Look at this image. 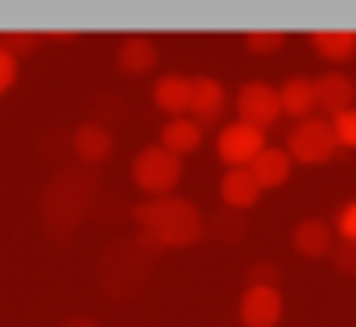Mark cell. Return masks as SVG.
I'll list each match as a JSON object with an SVG mask.
<instances>
[{
    "label": "cell",
    "instance_id": "d6986e66",
    "mask_svg": "<svg viewBox=\"0 0 356 327\" xmlns=\"http://www.w3.org/2000/svg\"><path fill=\"white\" fill-rule=\"evenodd\" d=\"M290 166H294V162H290V154H286V150H266V154L249 166V170H253L257 186L266 191V186H282V182L290 178Z\"/></svg>",
    "mask_w": 356,
    "mask_h": 327
},
{
    "label": "cell",
    "instance_id": "8992f818",
    "mask_svg": "<svg viewBox=\"0 0 356 327\" xmlns=\"http://www.w3.org/2000/svg\"><path fill=\"white\" fill-rule=\"evenodd\" d=\"M266 150H269L266 145V129H253V125H245V120L224 125L220 137H216V154L224 158L228 170H249Z\"/></svg>",
    "mask_w": 356,
    "mask_h": 327
},
{
    "label": "cell",
    "instance_id": "8fae6325",
    "mask_svg": "<svg viewBox=\"0 0 356 327\" xmlns=\"http://www.w3.org/2000/svg\"><path fill=\"white\" fill-rule=\"evenodd\" d=\"M71 150H75L79 166H99V162H108V158H112L116 137H112V129H108V125L88 120V125H79V129L71 133Z\"/></svg>",
    "mask_w": 356,
    "mask_h": 327
},
{
    "label": "cell",
    "instance_id": "9a60e30c",
    "mask_svg": "<svg viewBox=\"0 0 356 327\" xmlns=\"http://www.w3.org/2000/svg\"><path fill=\"white\" fill-rule=\"evenodd\" d=\"M116 67H120L124 75H149V71L158 67V46H154V38H124V42L116 46Z\"/></svg>",
    "mask_w": 356,
    "mask_h": 327
},
{
    "label": "cell",
    "instance_id": "cb8c5ba5",
    "mask_svg": "<svg viewBox=\"0 0 356 327\" xmlns=\"http://www.w3.org/2000/svg\"><path fill=\"white\" fill-rule=\"evenodd\" d=\"M0 42H4V46H8V54L17 58V54H33V50H38V42H42V33L13 29V33H0Z\"/></svg>",
    "mask_w": 356,
    "mask_h": 327
},
{
    "label": "cell",
    "instance_id": "30bf717a",
    "mask_svg": "<svg viewBox=\"0 0 356 327\" xmlns=\"http://www.w3.org/2000/svg\"><path fill=\"white\" fill-rule=\"evenodd\" d=\"M290 245H294L298 257H311V261L332 257V248H336V224H327V220H319V216H307L302 224H294Z\"/></svg>",
    "mask_w": 356,
    "mask_h": 327
},
{
    "label": "cell",
    "instance_id": "5bb4252c",
    "mask_svg": "<svg viewBox=\"0 0 356 327\" xmlns=\"http://www.w3.org/2000/svg\"><path fill=\"white\" fill-rule=\"evenodd\" d=\"M277 99H282V116H294V125L307 120V116H315V79L290 75L277 87Z\"/></svg>",
    "mask_w": 356,
    "mask_h": 327
},
{
    "label": "cell",
    "instance_id": "f546056e",
    "mask_svg": "<svg viewBox=\"0 0 356 327\" xmlns=\"http://www.w3.org/2000/svg\"><path fill=\"white\" fill-rule=\"evenodd\" d=\"M63 327H99L95 319H88V315H75V319H67Z\"/></svg>",
    "mask_w": 356,
    "mask_h": 327
},
{
    "label": "cell",
    "instance_id": "7a4b0ae2",
    "mask_svg": "<svg viewBox=\"0 0 356 327\" xmlns=\"http://www.w3.org/2000/svg\"><path fill=\"white\" fill-rule=\"evenodd\" d=\"M129 216H133V224L141 228V237L158 248V253H162V248H186L207 232L203 212H199L191 199H178V195L145 199V203H137Z\"/></svg>",
    "mask_w": 356,
    "mask_h": 327
},
{
    "label": "cell",
    "instance_id": "e0dca14e",
    "mask_svg": "<svg viewBox=\"0 0 356 327\" xmlns=\"http://www.w3.org/2000/svg\"><path fill=\"white\" fill-rule=\"evenodd\" d=\"M199 141H203V129H199L191 116H175V120H166V125H162V150H170L175 158L195 154V150H199Z\"/></svg>",
    "mask_w": 356,
    "mask_h": 327
},
{
    "label": "cell",
    "instance_id": "d4e9b609",
    "mask_svg": "<svg viewBox=\"0 0 356 327\" xmlns=\"http://www.w3.org/2000/svg\"><path fill=\"white\" fill-rule=\"evenodd\" d=\"M332 265H336L344 278H356V241H336V248H332Z\"/></svg>",
    "mask_w": 356,
    "mask_h": 327
},
{
    "label": "cell",
    "instance_id": "277c9868",
    "mask_svg": "<svg viewBox=\"0 0 356 327\" xmlns=\"http://www.w3.org/2000/svg\"><path fill=\"white\" fill-rule=\"evenodd\" d=\"M286 154L290 162H302V166H323L340 154V141H336V129L327 116H307L298 120L290 133H286Z\"/></svg>",
    "mask_w": 356,
    "mask_h": 327
},
{
    "label": "cell",
    "instance_id": "ac0fdd59",
    "mask_svg": "<svg viewBox=\"0 0 356 327\" xmlns=\"http://www.w3.org/2000/svg\"><path fill=\"white\" fill-rule=\"evenodd\" d=\"M154 99H158L162 112H170V120L186 116L191 112V79L186 75H162L158 87H154Z\"/></svg>",
    "mask_w": 356,
    "mask_h": 327
},
{
    "label": "cell",
    "instance_id": "603a6c76",
    "mask_svg": "<svg viewBox=\"0 0 356 327\" xmlns=\"http://www.w3.org/2000/svg\"><path fill=\"white\" fill-rule=\"evenodd\" d=\"M332 129H336L340 150H356V108L340 112V116H332Z\"/></svg>",
    "mask_w": 356,
    "mask_h": 327
},
{
    "label": "cell",
    "instance_id": "52a82bcc",
    "mask_svg": "<svg viewBox=\"0 0 356 327\" xmlns=\"http://www.w3.org/2000/svg\"><path fill=\"white\" fill-rule=\"evenodd\" d=\"M236 112H241V120L245 125H253V129H269L277 116H282V99H277V87H269V83L253 79L241 87V95H236Z\"/></svg>",
    "mask_w": 356,
    "mask_h": 327
},
{
    "label": "cell",
    "instance_id": "ffe728a7",
    "mask_svg": "<svg viewBox=\"0 0 356 327\" xmlns=\"http://www.w3.org/2000/svg\"><path fill=\"white\" fill-rule=\"evenodd\" d=\"M207 232H211L220 245H241V241L249 237V216H241V212L224 207V212H216V216L207 220Z\"/></svg>",
    "mask_w": 356,
    "mask_h": 327
},
{
    "label": "cell",
    "instance_id": "5b68a950",
    "mask_svg": "<svg viewBox=\"0 0 356 327\" xmlns=\"http://www.w3.org/2000/svg\"><path fill=\"white\" fill-rule=\"evenodd\" d=\"M178 178H182V158H175V154L162 150V145L141 150L137 162H133V182H137L149 199H166L178 186Z\"/></svg>",
    "mask_w": 356,
    "mask_h": 327
},
{
    "label": "cell",
    "instance_id": "6da1fadb",
    "mask_svg": "<svg viewBox=\"0 0 356 327\" xmlns=\"http://www.w3.org/2000/svg\"><path fill=\"white\" fill-rule=\"evenodd\" d=\"M95 199H99V186H95L88 166H63L50 178V186L42 191V203H38L46 232L54 241L75 237V228L83 224V216H91Z\"/></svg>",
    "mask_w": 356,
    "mask_h": 327
},
{
    "label": "cell",
    "instance_id": "4316f807",
    "mask_svg": "<svg viewBox=\"0 0 356 327\" xmlns=\"http://www.w3.org/2000/svg\"><path fill=\"white\" fill-rule=\"evenodd\" d=\"M91 112H95V125H104V120H116V116L124 112V104H120L116 95H95V99H91Z\"/></svg>",
    "mask_w": 356,
    "mask_h": 327
},
{
    "label": "cell",
    "instance_id": "484cf974",
    "mask_svg": "<svg viewBox=\"0 0 356 327\" xmlns=\"http://www.w3.org/2000/svg\"><path fill=\"white\" fill-rule=\"evenodd\" d=\"M336 237H340V241H356V199H348V203L336 212Z\"/></svg>",
    "mask_w": 356,
    "mask_h": 327
},
{
    "label": "cell",
    "instance_id": "ba28073f",
    "mask_svg": "<svg viewBox=\"0 0 356 327\" xmlns=\"http://www.w3.org/2000/svg\"><path fill=\"white\" fill-rule=\"evenodd\" d=\"M282 290H266V286H249L241 294V324L245 327H277L282 324Z\"/></svg>",
    "mask_w": 356,
    "mask_h": 327
},
{
    "label": "cell",
    "instance_id": "3957f363",
    "mask_svg": "<svg viewBox=\"0 0 356 327\" xmlns=\"http://www.w3.org/2000/svg\"><path fill=\"white\" fill-rule=\"evenodd\" d=\"M154 257H158V248L149 245L145 237L108 245L104 257H99V265H95L99 290H104L108 298H129V294H137V290L145 286V278H149Z\"/></svg>",
    "mask_w": 356,
    "mask_h": 327
},
{
    "label": "cell",
    "instance_id": "4fadbf2b",
    "mask_svg": "<svg viewBox=\"0 0 356 327\" xmlns=\"http://www.w3.org/2000/svg\"><path fill=\"white\" fill-rule=\"evenodd\" d=\"M220 199H224V207H232V212H249V207L261 199V186H257V178H253V170H228V174L220 178Z\"/></svg>",
    "mask_w": 356,
    "mask_h": 327
},
{
    "label": "cell",
    "instance_id": "7c38bea8",
    "mask_svg": "<svg viewBox=\"0 0 356 327\" xmlns=\"http://www.w3.org/2000/svg\"><path fill=\"white\" fill-rule=\"evenodd\" d=\"M224 104H228V95H224V83L220 79H211V75L191 79V120L199 129L203 125H216L224 116Z\"/></svg>",
    "mask_w": 356,
    "mask_h": 327
},
{
    "label": "cell",
    "instance_id": "83f0119b",
    "mask_svg": "<svg viewBox=\"0 0 356 327\" xmlns=\"http://www.w3.org/2000/svg\"><path fill=\"white\" fill-rule=\"evenodd\" d=\"M13 83H17V58H13V54H8V46L0 42V95H4Z\"/></svg>",
    "mask_w": 356,
    "mask_h": 327
},
{
    "label": "cell",
    "instance_id": "2e32d148",
    "mask_svg": "<svg viewBox=\"0 0 356 327\" xmlns=\"http://www.w3.org/2000/svg\"><path fill=\"white\" fill-rule=\"evenodd\" d=\"M311 46L327 63H348V58H356V29H315Z\"/></svg>",
    "mask_w": 356,
    "mask_h": 327
},
{
    "label": "cell",
    "instance_id": "7402d4cb",
    "mask_svg": "<svg viewBox=\"0 0 356 327\" xmlns=\"http://www.w3.org/2000/svg\"><path fill=\"white\" fill-rule=\"evenodd\" d=\"M245 282H249V286L277 290V282H282V265H277V261H253V265L245 269Z\"/></svg>",
    "mask_w": 356,
    "mask_h": 327
},
{
    "label": "cell",
    "instance_id": "44dd1931",
    "mask_svg": "<svg viewBox=\"0 0 356 327\" xmlns=\"http://www.w3.org/2000/svg\"><path fill=\"white\" fill-rule=\"evenodd\" d=\"M245 46H249L253 54H277V50L286 46V33H282V29H249V33H245Z\"/></svg>",
    "mask_w": 356,
    "mask_h": 327
},
{
    "label": "cell",
    "instance_id": "9c48e42d",
    "mask_svg": "<svg viewBox=\"0 0 356 327\" xmlns=\"http://www.w3.org/2000/svg\"><path fill=\"white\" fill-rule=\"evenodd\" d=\"M353 99H356V79H348L344 71H327V75L315 79V112H327V120L356 108Z\"/></svg>",
    "mask_w": 356,
    "mask_h": 327
},
{
    "label": "cell",
    "instance_id": "f1b7e54d",
    "mask_svg": "<svg viewBox=\"0 0 356 327\" xmlns=\"http://www.w3.org/2000/svg\"><path fill=\"white\" fill-rule=\"evenodd\" d=\"M46 38H50V42H71V38H75V29H50Z\"/></svg>",
    "mask_w": 356,
    "mask_h": 327
}]
</instances>
